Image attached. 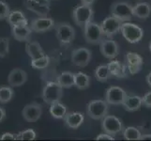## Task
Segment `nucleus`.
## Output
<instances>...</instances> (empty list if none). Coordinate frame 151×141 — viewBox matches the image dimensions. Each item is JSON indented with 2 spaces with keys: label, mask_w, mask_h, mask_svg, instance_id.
Instances as JSON below:
<instances>
[{
  "label": "nucleus",
  "mask_w": 151,
  "mask_h": 141,
  "mask_svg": "<svg viewBox=\"0 0 151 141\" xmlns=\"http://www.w3.org/2000/svg\"><path fill=\"white\" fill-rule=\"evenodd\" d=\"M111 14L114 17L120 20L122 23L129 22L133 17L132 6L124 1L114 2L111 7Z\"/></svg>",
  "instance_id": "obj_5"
},
{
  "label": "nucleus",
  "mask_w": 151,
  "mask_h": 141,
  "mask_svg": "<svg viewBox=\"0 0 151 141\" xmlns=\"http://www.w3.org/2000/svg\"><path fill=\"white\" fill-rule=\"evenodd\" d=\"M95 77L99 82H106L110 78V74H109L107 65H100L99 67H97L95 71Z\"/></svg>",
  "instance_id": "obj_30"
},
{
  "label": "nucleus",
  "mask_w": 151,
  "mask_h": 141,
  "mask_svg": "<svg viewBox=\"0 0 151 141\" xmlns=\"http://www.w3.org/2000/svg\"><path fill=\"white\" fill-rule=\"evenodd\" d=\"M24 6L31 12L39 15L40 17H46L50 10V6H48V5H41L34 2L33 0H25Z\"/></svg>",
  "instance_id": "obj_21"
},
{
  "label": "nucleus",
  "mask_w": 151,
  "mask_h": 141,
  "mask_svg": "<svg viewBox=\"0 0 151 141\" xmlns=\"http://www.w3.org/2000/svg\"><path fill=\"white\" fill-rule=\"evenodd\" d=\"M9 12H10V9H9V5L6 2L0 0V21L7 19Z\"/></svg>",
  "instance_id": "obj_34"
},
{
  "label": "nucleus",
  "mask_w": 151,
  "mask_h": 141,
  "mask_svg": "<svg viewBox=\"0 0 151 141\" xmlns=\"http://www.w3.org/2000/svg\"><path fill=\"white\" fill-rule=\"evenodd\" d=\"M140 128L143 129L144 131H148L151 129V121H145L142 126H140Z\"/></svg>",
  "instance_id": "obj_38"
},
{
  "label": "nucleus",
  "mask_w": 151,
  "mask_h": 141,
  "mask_svg": "<svg viewBox=\"0 0 151 141\" xmlns=\"http://www.w3.org/2000/svg\"><path fill=\"white\" fill-rule=\"evenodd\" d=\"M33 1L36 2V3L41 4V5H48V6H50V1H51V0H33Z\"/></svg>",
  "instance_id": "obj_40"
},
{
  "label": "nucleus",
  "mask_w": 151,
  "mask_h": 141,
  "mask_svg": "<svg viewBox=\"0 0 151 141\" xmlns=\"http://www.w3.org/2000/svg\"><path fill=\"white\" fill-rule=\"evenodd\" d=\"M142 104L147 108H151V91L145 94V96L142 98Z\"/></svg>",
  "instance_id": "obj_35"
},
{
  "label": "nucleus",
  "mask_w": 151,
  "mask_h": 141,
  "mask_svg": "<svg viewBox=\"0 0 151 141\" xmlns=\"http://www.w3.org/2000/svg\"><path fill=\"white\" fill-rule=\"evenodd\" d=\"M7 20L8 23L10 25V27L19 25L24 22H27V19L25 17V15L21 10H10L7 17Z\"/></svg>",
  "instance_id": "obj_27"
},
{
  "label": "nucleus",
  "mask_w": 151,
  "mask_h": 141,
  "mask_svg": "<svg viewBox=\"0 0 151 141\" xmlns=\"http://www.w3.org/2000/svg\"><path fill=\"white\" fill-rule=\"evenodd\" d=\"M96 140H114V137L107 133H104V134H99L96 137Z\"/></svg>",
  "instance_id": "obj_37"
},
{
  "label": "nucleus",
  "mask_w": 151,
  "mask_h": 141,
  "mask_svg": "<svg viewBox=\"0 0 151 141\" xmlns=\"http://www.w3.org/2000/svg\"><path fill=\"white\" fill-rule=\"evenodd\" d=\"M50 106H50V114L52 117L56 119H64V117L66 116V114L68 112L67 106L65 104H63L60 101H58L54 103H51Z\"/></svg>",
  "instance_id": "obj_24"
},
{
  "label": "nucleus",
  "mask_w": 151,
  "mask_h": 141,
  "mask_svg": "<svg viewBox=\"0 0 151 141\" xmlns=\"http://www.w3.org/2000/svg\"><path fill=\"white\" fill-rule=\"evenodd\" d=\"M101 127L104 132L113 137L123 131L122 121L116 116H112V115H106L102 119Z\"/></svg>",
  "instance_id": "obj_9"
},
{
  "label": "nucleus",
  "mask_w": 151,
  "mask_h": 141,
  "mask_svg": "<svg viewBox=\"0 0 151 141\" xmlns=\"http://www.w3.org/2000/svg\"><path fill=\"white\" fill-rule=\"evenodd\" d=\"M141 132L136 127H127L123 131V137L126 140H140L141 137Z\"/></svg>",
  "instance_id": "obj_29"
},
{
  "label": "nucleus",
  "mask_w": 151,
  "mask_h": 141,
  "mask_svg": "<svg viewBox=\"0 0 151 141\" xmlns=\"http://www.w3.org/2000/svg\"><path fill=\"white\" fill-rule=\"evenodd\" d=\"M0 139L1 140H16L17 137L12 133H4L1 137H0Z\"/></svg>",
  "instance_id": "obj_36"
},
{
  "label": "nucleus",
  "mask_w": 151,
  "mask_h": 141,
  "mask_svg": "<svg viewBox=\"0 0 151 141\" xmlns=\"http://www.w3.org/2000/svg\"><path fill=\"white\" fill-rule=\"evenodd\" d=\"M109 106L106 101L104 100H95L92 101L87 104L86 112L87 115L91 119H102L108 114Z\"/></svg>",
  "instance_id": "obj_7"
},
{
  "label": "nucleus",
  "mask_w": 151,
  "mask_h": 141,
  "mask_svg": "<svg viewBox=\"0 0 151 141\" xmlns=\"http://www.w3.org/2000/svg\"><path fill=\"white\" fill-rule=\"evenodd\" d=\"M42 108L41 106L37 103H31L27 104L22 111L23 118L27 122H35L41 117Z\"/></svg>",
  "instance_id": "obj_13"
},
{
  "label": "nucleus",
  "mask_w": 151,
  "mask_h": 141,
  "mask_svg": "<svg viewBox=\"0 0 151 141\" xmlns=\"http://www.w3.org/2000/svg\"><path fill=\"white\" fill-rule=\"evenodd\" d=\"M25 52L31 59H36L45 55L38 41H27V43L25 44Z\"/></svg>",
  "instance_id": "obj_22"
},
{
  "label": "nucleus",
  "mask_w": 151,
  "mask_h": 141,
  "mask_svg": "<svg viewBox=\"0 0 151 141\" xmlns=\"http://www.w3.org/2000/svg\"><path fill=\"white\" fill-rule=\"evenodd\" d=\"M128 70L131 74H136L141 71L143 67V57L135 52H129L127 54Z\"/></svg>",
  "instance_id": "obj_17"
},
{
  "label": "nucleus",
  "mask_w": 151,
  "mask_h": 141,
  "mask_svg": "<svg viewBox=\"0 0 151 141\" xmlns=\"http://www.w3.org/2000/svg\"><path fill=\"white\" fill-rule=\"evenodd\" d=\"M14 96V91L12 87L3 86L0 87V103H8L12 100Z\"/></svg>",
  "instance_id": "obj_28"
},
{
  "label": "nucleus",
  "mask_w": 151,
  "mask_h": 141,
  "mask_svg": "<svg viewBox=\"0 0 151 141\" xmlns=\"http://www.w3.org/2000/svg\"><path fill=\"white\" fill-rule=\"evenodd\" d=\"M94 16V12L91 6L82 4L80 6L76 7L72 12V18H73L74 23L78 27H83L88 22H90Z\"/></svg>",
  "instance_id": "obj_6"
},
{
  "label": "nucleus",
  "mask_w": 151,
  "mask_h": 141,
  "mask_svg": "<svg viewBox=\"0 0 151 141\" xmlns=\"http://www.w3.org/2000/svg\"><path fill=\"white\" fill-rule=\"evenodd\" d=\"M140 140H151V134H141Z\"/></svg>",
  "instance_id": "obj_41"
},
{
  "label": "nucleus",
  "mask_w": 151,
  "mask_h": 141,
  "mask_svg": "<svg viewBox=\"0 0 151 141\" xmlns=\"http://www.w3.org/2000/svg\"><path fill=\"white\" fill-rule=\"evenodd\" d=\"M63 96V87L57 82H48L45 85L42 90V99L43 101L48 103H54L61 100Z\"/></svg>",
  "instance_id": "obj_4"
},
{
  "label": "nucleus",
  "mask_w": 151,
  "mask_h": 141,
  "mask_svg": "<svg viewBox=\"0 0 151 141\" xmlns=\"http://www.w3.org/2000/svg\"><path fill=\"white\" fill-rule=\"evenodd\" d=\"M55 25V21L50 17H39L31 20L29 27L31 30L37 33H44L53 29Z\"/></svg>",
  "instance_id": "obj_12"
},
{
  "label": "nucleus",
  "mask_w": 151,
  "mask_h": 141,
  "mask_svg": "<svg viewBox=\"0 0 151 141\" xmlns=\"http://www.w3.org/2000/svg\"><path fill=\"white\" fill-rule=\"evenodd\" d=\"M5 118H6V111H5V109L3 107L0 106V123H1Z\"/></svg>",
  "instance_id": "obj_39"
},
{
  "label": "nucleus",
  "mask_w": 151,
  "mask_h": 141,
  "mask_svg": "<svg viewBox=\"0 0 151 141\" xmlns=\"http://www.w3.org/2000/svg\"><path fill=\"white\" fill-rule=\"evenodd\" d=\"M90 76L84 72H77L74 74V86L78 90H84L90 87Z\"/></svg>",
  "instance_id": "obj_25"
},
{
  "label": "nucleus",
  "mask_w": 151,
  "mask_h": 141,
  "mask_svg": "<svg viewBox=\"0 0 151 141\" xmlns=\"http://www.w3.org/2000/svg\"><path fill=\"white\" fill-rule=\"evenodd\" d=\"M9 52V40L8 38H0V57H5Z\"/></svg>",
  "instance_id": "obj_33"
},
{
  "label": "nucleus",
  "mask_w": 151,
  "mask_h": 141,
  "mask_svg": "<svg viewBox=\"0 0 151 141\" xmlns=\"http://www.w3.org/2000/svg\"><path fill=\"white\" fill-rule=\"evenodd\" d=\"M57 83L63 88H70L74 86V74L70 72H63L57 77Z\"/></svg>",
  "instance_id": "obj_26"
},
{
  "label": "nucleus",
  "mask_w": 151,
  "mask_h": 141,
  "mask_svg": "<svg viewBox=\"0 0 151 141\" xmlns=\"http://www.w3.org/2000/svg\"><path fill=\"white\" fill-rule=\"evenodd\" d=\"M120 32L123 35L125 40L129 43H137L144 37L143 28H141L137 25L129 22L122 23Z\"/></svg>",
  "instance_id": "obj_3"
},
{
  "label": "nucleus",
  "mask_w": 151,
  "mask_h": 141,
  "mask_svg": "<svg viewBox=\"0 0 151 141\" xmlns=\"http://www.w3.org/2000/svg\"><path fill=\"white\" fill-rule=\"evenodd\" d=\"M149 50H150V52H151V43H150V44H149Z\"/></svg>",
  "instance_id": "obj_44"
},
{
  "label": "nucleus",
  "mask_w": 151,
  "mask_h": 141,
  "mask_svg": "<svg viewBox=\"0 0 151 141\" xmlns=\"http://www.w3.org/2000/svg\"><path fill=\"white\" fill-rule=\"evenodd\" d=\"M151 13V6L147 3H138L132 7L133 16L138 17L140 19H147L149 17Z\"/></svg>",
  "instance_id": "obj_23"
},
{
  "label": "nucleus",
  "mask_w": 151,
  "mask_h": 141,
  "mask_svg": "<svg viewBox=\"0 0 151 141\" xmlns=\"http://www.w3.org/2000/svg\"><path fill=\"white\" fill-rule=\"evenodd\" d=\"M50 64V57L48 56H42L40 57H38L36 59H31V66L34 69L37 70H42L47 68L48 65Z\"/></svg>",
  "instance_id": "obj_31"
},
{
  "label": "nucleus",
  "mask_w": 151,
  "mask_h": 141,
  "mask_svg": "<svg viewBox=\"0 0 151 141\" xmlns=\"http://www.w3.org/2000/svg\"><path fill=\"white\" fill-rule=\"evenodd\" d=\"M127 95V92L120 87H110L105 92V101L108 104L119 106L123 103Z\"/></svg>",
  "instance_id": "obj_11"
},
{
  "label": "nucleus",
  "mask_w": 151,
  "mask_h": 141,
  "mask_svg": "<svg viewBox=\"0 0 151 141\" xmlns=\"http://www.w3.org/2000/svg\"><path fill=\"white\" fill-rule=\"evenodd\" d=\"M27 80V74L21 68H15L9 72L8 76V83L10 87H18L23 86Z\"/></svg>",
  "instance_id": "obj_16"
},
{
  "label": "nucleus",
  "mask_w": 151,
  "mask_h": 141,
  "mask_svg": "<svg viewBox=\"0 0 151 141\" xmlns=\"http://www.w3.org/2000/svg\"><path fill=\"white\" fill-rule=\"evenodd\" d=\"M84 36L86 43L90 44H100L105 37L101 25L92 21L84 25Z\"/></svg>",
  "instance_id": "obj_1"
},
{
  "label": "nucleus",
  "mask_w": 151,
  "mask_h": 141,
  "mask_svg": "<svg viewBox=\"0 0 151 141\" xmlns=\"http://www.w3.org/2000/svg\"><path fill=\"white\" fill-rule=\"evenodd\" d=\"M66 125L70 129L79 128L85 121L84 114L81 112H67L64 117Z\"/></svg>",
  "instance_id": "obj_19"
},
{
  "label": "nucleus",
  "mask_w": 151,
  "mask_h": 141,
  "mask_svg": "<svg viewBox=\"0 0 151 141\" xmlns=\"http://www.w3.org/2000/svg\"><path fill=\"white\" fill-rule=\"evenodd\" d=\"M100 25L103 31L104 36L107 39H113L120 31L122 22L119 19L111 15V16L104 19Z\"/></svg>",
  "instance_id": "obj_8"
},
{
  "label": "nucleus",
  "mask_w": 151,
  "mask_h": 141,
  "mask_svg": "<svg viewBox=\"0 0 151 141\" xmlns=\"http://www.w3.org/2000/svg\"><path fill=\"white\" fill-rule=\"evenodd\" d=\"M100 50L103 56L109 59H113L118 55L119 46L116 40L112 39H104L100 43Z\"/></svg>",
  "instance_id": "obj_14"
},
{
  "label": "nucleus",
  "mask_w": 151,
  "mask_h": 141,
  "mask_svg": "<svg viewBox=\"0 0 151 141\" xmlns=\"http://www.w3.org/2000/svg\"><path fill=\"white\" fill-rule=\"evenodd\" d=\"M82 4L84 5H88V6H91V5L95 2V0H81Z\"/></svg>",
  "instance_id": "obj_42"
},
{
  "label": "nucleus",
  "mask_w": 151,
  "mask_h": 141,
  "mask_svg": "<svg viewBox=\"0 0 151 141\" xmlns=\"http://www.w3.org/2000/svg\"><path fill=\"white\" fill-rule=\"evenodd\" d=\"M121 106L124 107V109L126 111L129 112H134L137 111L140 109V107L142 106V98L133 95V96H129L127 95L123 103H121Z\"/></svg>",
  "instance_id": "obj_20"
},
{
  "label": "nucleus",
  "mask_w": 151,
  "mask_h": 141,
  "mask_svg": "<svg viewBox=\"0 0 151 141\" xmlns=\"http://www.w3.org/2000/svg\"><path fill=\"white\" fill-rule=\"evenodd\" d=\"M32 32L33 31L29 27L28 21L12 27V33L13 38L18 41H28Z\"/></svg>",
  "instance_id": "obj_15"
},
{
  "label": "nucleus",
  "mask_w": 151,
  "mask_h": 141,
  "mask_svg": "<svg viewBox=\"0 0 151 141\" xmlns=\"http://www.w3.org/2000/svg\"><path fill=\"white\" fill-rule=\"evenodd\" d=\"M55 36L58 43L63 45L68 46L72 43L75 39V30L72 25L68 23H59L55 25Z\"/></svg>",
  "instance_id": "obj_2"
},
{
  "label": "nucleus",
  "mask_w": 151,
  "mask_h": 141,
  "mask_svg": "<svg viewBox=\"0 0 151 141\" xmlns=\"http://www.w3.org/2000/svg\"><path fill=\"white\" fill-rule=\"evenodd\" d=\"M92 57V53L89 49L85 47L74 49L71 53V62L77 67H86L89 64Z\"/></svg>",
  "instance_id": "obj_10"
},
{
  "label": "nucleus",
  "mask_w": 151,
  "mask_h": 141,
  "mask_svg": "<svg viewBox=\"0 0 151 141\" xmlns=\"http://www.w3.org/2000/svg\"><path fill=\"white\" fill-rule=\"evenodd\" d=\"M110 77L116 78H124L127 76L128 74V67L121 64L118 60H112L107 64Z\"/></svg>",
  "instance_id": "obj_18"
},
{
  "label": "nucleus",
  "mask_w": 151,
  "mask_h": 141,
  "mask_svg": "<svg viewBox=\"0 0 151 141\" xmlns=\"http://www.w3.org/2000/svg\"><path fill=\"white\" fill-rule=\"evenodd\" d=\"M147 83L148 84V86L151 87V72H149V74H147Z\"/></svg>",
  "instance_id": "obj_43"
},
{
  "label": "nucleus",
  "mask_w": 151,
  "mask_h": 141,
  "mask_svg": "<svg viewBox=\"0 0 151 141\" xmlns=\"http://www.w3.org/2000/svg\"><path fill=\"white\" fill-rule=\"evenodd\" d=\"M17 139L20 140H35L37 138V134L33 129H25L17 135Z\"/></svg>",
  "instance_id": "obj_32"
}]
</instances>
